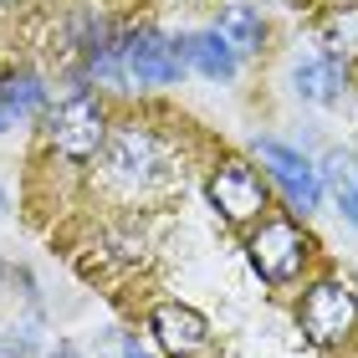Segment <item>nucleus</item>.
Masks as SVG:
<instances>
[{
  "label": "nucleus",
  "mask_w": 358,
  "mask_h": 358,
  "mask_svg": "<svg viewBox=\"0 0 358 358\" xmlns=\"http://www.w3.org/2000/svg\"><path fill=\"white\" fill-rule=\"evenodd\" d=\"M46 138H52V149L62 159L87 164V159L108 143V113H103V103H97L92 92H72L67 103L52 108V118H46Z\"/></svg>",
  "instance_id": "obj_1"
},
{
  "label": "nucleus",
  "mask_w": 358,
  "mask_h": 358,
  "mask_svg": "<svg viewBox=\"0 0 358 358\" xmlns=\"http://www.w3.org/2000/svg\"><path fill=\"white\" fill-rule=\"evenodd\" d=\"M297 322L317 348H338V343H348V333L358 328V297L338 276H322V282H313L302 292Z\"/></svg>",
  "instance_id": "obj_2"
},
{
  "label": "nucleus",
  "mask_w": 358,
  "mask_h": 358,
  "mask_svg": "<svg viewBox=\"0 0 358 358\" xmlns=\"http://www.w3.org/2000/svg\"><path fill=\"white\" fill-rule=\"evenodd\" d=\"M307 256H313V241L297 220H262V231L251 236V266L262 271V282L287 287L297 282Z\"/></svg>",
  "instance_id": "obj_3"
},
{
  "label": "nucleus",
  "mask_w": 358,
  "mask_h": 358,
  "mask_svg": "<svg viewBox=\"0 0 358 358\" xmlns=\"http://www.w3.org/2000/svg\"><path fill=\"white\" fill-rule=\"evenodd\" d=\"M118 67H123V83L174 87L189 62H185V52H179V41L159 36V31H134V36L118 41Z\"/></svg>",
  "instance_id": "obj_4"
},
{
  "label": "nucleus",
  "mask_w": 358,
  "mask_h": 358,
  "mask_svg": "<svg viewBox=\"0 0 358 358\" xmlns=\"http://www.w3.org/2000/svg\"><path fill=\"white\" fill-rule=\"evenodd\" d=\"M210 205L231 225H251L266 215V179L246 159H220L215 174H210Z\"/></svg>",
  "instance_id": "obj_5"
},
{
  "label": "nucleus",
  "mask_w": 358,
  "mask_h": 358,
  "mask_svg": "<svg viewBox=\"0 0 358 358\" xmlns=\"http://www.w3.org/2000/svg\"><path fill=\"white\" fill-rule=\"evenodd\" d=\"M256 154H262V164L271 169V179L287 189V200H292V210H317V194H322V179H317V169L307 164V159L297 154V149H287V143H271V138H262L256 143Z\"/></svg>",
  "instance_id": "obj_6"
},
{
  "label": "nucleus",
  "mask_w": 358,
  "mask_h": 358,
  "mask_svg": "<svg viewBox=\"0 0 358 358\" xmlns=\"http://www.w3.org/2000/svg\"><path fill=\"white\" fill-rule=\"evenodd\" d=\"M149 333L174 358H189V353H200L210 343V322L194 313V307H185V302H159L154 317H149Z\"/></svg>",
  "instance_id": "obj_7"
},
{
  "label": "nucleus",
  "mask_w": 358,
  "mask_h": 358,
  "mask_svg": "<svg viewBox=\"0 0 358 358\" xmlns=\"http://www.w3.org/2000/svg\"><path fill=\"white\" fill-rule=\"evenodd\" d=\"M159 138L149 134V128H138V123H128L118 128V138L108 143V169L118 174V179H149L159 169Z\"/></svg>",
  "instance_id": "obj_8"
},
{
  "label": "nucleus",
  "mask_w": 358,
  "mask_h": 358,
  "mask_svg": "<svg viewBox=\"0 0 358 358\" xmlns=\"http://www.w3.org/2000/svg\"><path fill=\"white\" fill-rule=\"evenodd\" d=\"M292 83H297L302 103H338V97L348 92V67L333 62L328 52L322 57H302L297 67H292Z\"/></svg>",
  "instance_id": "obj_9"
},
{
  "label": "nucleus",
  "mask_w": 358,
  "mask_h": 358,
  "mask_svg": "<svg viewBox=\"0 0 358 358\" xmlns=\"http://www.w3.org/2000/svg\"><path fill=\"white\" fill-rule=\"evenodd\" d=\"M179 52H185V62H189V67L200 72V77H210V83H231V77H236V62H241L231 46L215 36V31L185 36V41H179Z\"/></svg>",
  "instance_id": "obj_10"
},
{
  "label": "nucleus",
  "mask_w": 358,
  "mask_h": 358,
  "mask_svg": "<svg viewBox=\"0 0 358 358\" xmlns=\"http://www.w3.org/2000/svg\"><path fill=\"white\" fill-rule=\"evenodd\" d=\"M215 36L231 46L236 57H256L266 46V21H262V10H256V6H225Z\"/></svg>",
  "instance_id": "obj_11"
},
{
  "label": "nucleus",
  "mask_w": 358,
  "mask_h": 358,
  "mask_svg": "<svg viewBox=\"0 0 358 358\" xmlns=\"http://www.w3.org/2000/svg\"><path fill=\"white\" fill-rule=\"evenodd\" d=\"M317 179L328 185V194L338 200V210H343V215L358 225V159H353L348 149H328V159H322Z\"/></svg>",
  "instance_id": "obj_12"
},
{
  "label": "nucleus",
  "mask_w": 358,
  "mask_h": 358,
  "mask_svg": "<svg viewBox=\"0 0 358 358\" xmlns=\"http://www.w3.org/2000/svg\"><path fill=\"white\" fill-rule=\"evenodd\" d=\"M317 41L328 46L333 62H358V6H333L328 15L317 21Z\"/></svg>",
  "instance_id": "obj_13"
},
{
  "label": "nucleus",
  "mask_w": 358,
  "mask_h": 358,
  "mask_svg": "<svg viewBox=\"0 0 358 358\" xmlns=\"http://www.w3.org/2000/svg\"><path fill=\"white\" fill-rule=\"evenodd\" d=\"M10 118H15V113H10V108H6V97H0V128H6V123H10Z\"/></svg>",
  "instance_id": "obj_14"
},
{
  "label": "nucleus",
  "mask_w": 358,
  "mask_h": 358,
  "mask_svg": "<svg viewBox=\"0 0 358 358\" xmlns=\"http://www.w3.org/2000/svg\"><path fill=\"white\" fill-rule=\"evenodd\" d=\"M52 358H77V353H72V348H57V353H52Z\"/></svg>",
  "instance_id": "obj_15"
},
{
  "label": "nucleus",
  "mask_w": 358,
  "mask_h": 358,
  "mask_svg": "<svg viewBox=\"0 0 358 358\" xmlns=\"http://www.w3.org/2000/svg\"><path fill=\"white\" fill-rule=\"evenodd\" d=\"M123 358H143V353H138V348H128V353H123Z\"/></svg>",
  "instance_id": "obj_16"
},
{
  "label": "nucleus",
  "mask_w": 358,
  "mask_h": 358,
  "mask_svg": "<svg viewBox=\"0 0 358 358\" xmlns=\"http://www.w3.org/2000/svg\"><path fill=\"white\" fill-rule=\"evenodd\" d=\"M0 210H6V194H0Z\"/></svg>",
  "instance_id": "obj_17"
},
{
  "label": "nucleus",
  "mask_w": 358,
  "mask_h": 358,
  "mask_svg": "<svg viewBox=\"0 0 358 358\" xmlns=\"http://www.w3.org/2000/svg\"><path fill=\"white\" fill-rule=\"evenodd\" d=\"M0 287H6V271H0Z\"/></svg>",
  "instance_id": "obj_18"
},
{
  "label": "nucleus",
  "mask_w": 358,
  "mask_h": 358,
  "mask_svg": "<svg viewBox=\"0 0 358 358\" xmlns=\"http://www.w3.org/2000/svg\"><path fill=\"white\" fill-rule=\"evenodd\" d=\"M0 6H15V0H0Z\"/></svg>",
  "instance_id": "obj_19"
}]
</instances>
